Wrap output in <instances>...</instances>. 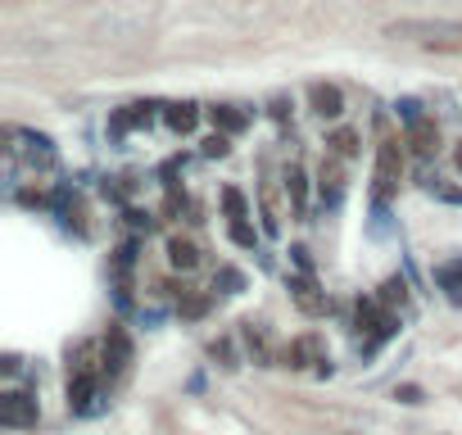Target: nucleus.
I'll return each instance as SVG.
<instances>
[{"instance_id":"obj_1","label":"nucleus","mask_w":462,"mask_h":435,"mask_svg":"<svg viewBox=\"0 0 462 435\" xmlns=\"http://www.w3.org/2000/svg\"><path fill=\"white\" fill-rule=\"evenodd\" d=\"M5 150H10V163H28L32 172H51L55 163H60V145L46 136V132H37V127H19V123H10L5 127Z\"/></svg>"},{"instance_id":"obj_2","label":"nucleus","mask_w":462,"mask_h":435,"mask_svg":"<svg viewBox=\"0 0 462 435\" xmlns=\"http://www.w3.org/2000/svg\"><path fill=\"white\" fill-rule=\"evenodd\" d=\"M403 186V141L399 136H381L376 145V168H372V199H394Z\"/></svg>"},{"instance_id":"obj_3","label":"nucleus","mask_w":462,"mask_h":435,"mask_svg":"<svg viewBox=\"0 0 462 435\" xmlns=\"http://www.w3.org/2000/svg\"><path fill=\"white\" fill-rule=\"evenodd\" d=\"M100 381H105V372H96V367H78V372H69V385H64L69 412L91 417V412L100 408Z\"/></svg>"},{"instance_id":"obj_4","label":"nucleus","mask_w":462,"mask_h":435,"mask_svg":"<svg viewBox=\"0 0 462 435\" xmlns=\"http://www.w3.org/2000/svg\"><path fill=\"white\" fill-rule=\"evenodd\" d=\"M42 421V408H37V394L32 390H5L0 394V426L10 430H37Z\"/></svg>"},{"instance_id":"obj_5","label":"nucleus","mask_w":462,"mask_h":435,"mask_svg":"<svg viewBox=\"0 0 462 435\" xmlns=\"http://www.w3.org/2000/svg\"><path fill=\"white\" fill-rule=\"evenodd\" d=\"M282 363L286 367H295V372H304V367H313L318 363V376H331V358H327V345H322V336H295L286 349H282Z\"/></svg>"},{"instance_id":"obj_6","label":"nucleus","mask_w":462,"mask_h":435,"mask_svg":"<svg viewBox=\"0 0 462 435\" xmlns=\"http://www.w3.org/2000/svg\"><path fill=\"white\" fill-rule=\"evenodd\" d=\"M100 367H105V376H109V381L127 376V367H132V336H127L118 322L100 336Z\"/></svg>"},{"instance_id":"obj_7","label":"nucleus","mask_w":462,"mask_h":435,"mask_svg":"<svg viewBox=\"0 0 462 435\" xmlns=\"http://www.w3.org/2000/svg\"><path fill=\"white\" fill-rule=\"evenodd\" d=\"M286 291H291V300L300 304V313H309V318H322V313L331 309V300H327V291L313 282V273H286Z\"/></svg>"},{"instance_id":"obj_8","label":"nucleus","mask_w":462,"mask_h":435,"mask_svg":"<svg viewBox=\"0 0 462 435\" xmlns=\"http://www.w3.org/2000/svg\"><path fill=\"white\" fill-rule=\"evenodd\" d=\"M340 163L345 159L327 154L322 168H318V199H322V208H340V199H345V172H340Z\"/></svg>"},{"instance_id":"obj_9","label":"nucleus","mask_w":462,"mask_h":435,"mask_svg":"<svg viewBox=\"0 0 462 435\" xmlns=\"http://www.w3.org/2000/svg\"><path fill=\"white\" fill-rule=\"evenodd\" d=\"M385 37H462V23H448V19H403V23H390Z\"/></svg>"},{"instance_id":"obj_10","label":"nucleus","mask_w":462,"mask_h":435,"mask_svg":"<svg viewBox=\"0 0 462 435\" xmlns=\"http://www.w3.org/2000/svg\"><path fill=\"white\" fill-rule=\"evenodd\" d=\"M309 109L322 118V123H336L345 114V91L336 82H313L309 87Z\"/></svg>"},{"instance_id":"obj_11","label":"nucleus","mask_w":462,"mask_h":435,"mask_svg":"<svg viewBox=\"0 0 462 435\" xmlns=\"http://www.w3.org/2000/svg\"><path fill=\"white\" fill-rule=\"evenodd\" d=\"M403 145H408L417 159H435V150H439V123H435V118H421V123L403 127Z\"/></svg>"},{"instance_id":"obj_12","label":"nucleus","mask_w":462,"mask_h":435,"mask_svg":"<svg viewBox=\"0 0 462 435\" xmlns=\"http://www.w3.org/2000/svg\"><path fill=\"white\" fill-rule=\"evenodd\" d=\"M154 100H136V105H123L114 118H109V127H114V136H127V132H136V127H150L154 123Z\"/></svg>"},{"instance_id":"obj_13","label":"nucleus","mask_w":462,"mask_h":435,"mask_svg":"<svg viewBox=\"0 0 462 435\" xmlns=\"http://www.w3.org/2000/svg\"><path fill=\"white\" fill-rule=\"evenodd\" d=\"M245 331V349H250V358L259 363V367H273L277 363V349H273V336H268V322H241Z\"/></svg>"},{"instance_id":"obj_14","label":"nucleus","mask_w":462,"mask_h":435,"mask_svg":"<svg viewBox=\"0 0 462 435\" xmlns=\"http://www.w3.org/2000/svg\"><path fill=\"white\" fill-rule=\"evenodd\" d=\"M163 255H168V268L172 273H195L199 268V245L190 236H168L163 241Z\"/></svg>"},{"instance_id":"obj_15","label":"nucleus","mask_w":462,"mask_h":435,"mask_svg":"<svg viewBox=\"0 0 462 435\" xmlns=\"http://www.w3.org/2000/svg\"><path fill=\"white\" fill-rule=\"evenodd\" d=\"M163 123H168V132L186 136V132H195V127H199V105H195V100H177V105H163Z\"/></svg>"},{"instance_id":"obj_16","label":"nucleus","mask_w":462,"mask_h":435,"mask_svg":"<svg viewBox=\"0 0 462 435\" xmlns=\"http://www.w3.org/2000/svg\"><path fill=\"white\" fill-rule=\"evenodd\" d=\"M208 118H213V132H226V136H241L250 127V114L241 105H213Z\"/></svg>"},{"instance_id":"obj_17","label":"nucleus","mask_w":462,"mask_h":435,"mask_svg":"<svg viewBox=\"0 0 462 435\" xmlns=\"http://www.w3.org/2000/svg\"><path fill=\"white\" fill-rule=\"evenodd\" d=\"M282 186H286V195H291V208L304 218V213H309V172H304L300 163H291V168L282 172Z\"/></svg>"},{"instance_id":"obj_18","label":"nucleus","mask_w":462,"mask_h":435,"mask_svg":"<svg viewBox=\"0 0 462 435\" xmlns=\"http://www.w3.org/2000/svg\"><path fill=\"white\" fill-rule=\"evenodd\" d=\"M358 145H363V136H358L354 127H336V132L327 136V154H336V159H354Z\"/></svg>"},{"instance_id":"obj_19","label":"nucleus","mask_w":462,"mask_h":435,"mask_svg":"<svg viewBox=\"0 0 462 435\" xmlns=\"http://www.w3.org/2000/svg\"><path fill=\"white\" fill-rule=\"evenodd\" d=\"M435 286L448 291V300H462V259H448L435 268Z\"/></svg>"},{"instance_id":"obj_20","label":"nucleus","mask_w":462,"mask_h":435,"mask_svg":"<svg viewBox=\"0 0 462 435\" xmlns=\"http://www.w3.org/2000/svg\"><path fill=\"white\" fill-rule=\"evenodd\" d=\"M213 291H222V295H241V291H245V273H241V268H231V264H222V268L213 273Z\"/></svg>"},{"instance_id":"obj_21","label":"nucleus","mask_w":462,"mask_h":435,"mask_svg":"<svg viewBox=\"0 0 462 435\" xmlns=\"http://www.w3.org/2000/svg\"><path fill=\"white\" fill-rule=\"evenodd\" d=\"M394 118H399V127H412V123L430 118V114H426V105H421L417 96H399V100H394Z\"/></svg>"},{"instance_id":"obj_22","label":"nucleus","mask_w":462,"mask_h":435,"mask_svg":"<svg viewBox=\"0 0 462 435\" xmlns=\"http://www.w3.org/2000/svg\"><path fill=\"white\" fill-rule=\"evenodd\" d=\"M226 236L236 241L241 250H259V232L250 227V218H236V223H226Z\"/></svg>"},{"instance_id":"obj_23","label":"nucleus","mask_w":462,"mask_h":435,"mask_svg":"<svg viewBox=\"0 0 462 435\" xmlns=\"http://www.w3.org/2000/svg\"><path fill=\"white\" fill-rule=\"evenodd\" d=\"M222 213H226V223H236V218H250V204H245V195H241L236 186H226V190H222Z\"/></svg>"},{"instance_id":"obj_24","label":"nucleus","mask_w":462,"mask_h":435,"mask_svg":"<svg viewBox=\"0 0 462 435\" xmlns=\"http://www.w3.org/2000/svg\"><path fill=\"white\" fill-rule=\"evenodd\" d=\"M259 218H263V232H268V236L282 232V218H277V204H273V190H268V186L259 190Z\"/></svg>"},{"instance_id":"obj_25","label":"nucleus","mask_w":462,"mask_h":435,"mask_svg":"<svg viewBox=\"0 0 462 435\" xmlns=\"http://www.w3.org/2000/svg\"><path fill=\"white\" fill-rule=\"evenodd\" d=\"M199 154H204V159H226V154H231V136H226V132H208V136L199 141Z\"/></svg>"},{"instance_id":"obj_26","label":"nucleus","mask_w":462,"mask_h":435,"mask_svg":"<svg viewBox=\"0 0 462 435\" xmlns=\"http://www.w3.org/2000/svg\"><path fill=\"white\" fill-rule=\"evenodd\" d=\"M208 309H213V300H208V295H199V291H190L186 300H177V313H181V318H190V322H195V318H204Z\"/></svg>"},{"instance_id":"obj_27","label":"nucleus","mask_w":462,"mask_h":435,"mask_svg":"<svg viewBox=\"0 0 462 435\" xmlns=\"http://www.w3.org/2000/svg\"><path fill=\"white\" fill-rule=\"evenodd\" d=\"M208 358H213V363H222V367H241V358H236V345H231L226 336L208 345Z\"/></svg>"},{"instance_id":"obj_28","label":"nucleus","mask_w":462,"mask_h":435,"mask_svg":"<svg viewBox=\"0 0 462 435\" xmlns=\"http://www.w3.org/2000/svg\"><path fill=\"white\" fill-rule=\"evenodd\" d=\"M403 291H408V286H403V277H385V282H381V295H376V300H381V304L390 309V304H403V300H408Z\"/></svg>"},{"instance_id":"obj_29","label":"nucleus","mask_w":462,"mask_h":435,"mask_svg":"<svg viewBox=\"0 0 462 435\" xmlns=\"http://www.w3.org/2000/svg\"><path fill=\"white\" fill-rule=\"evenodd\" d=\"M268 114H273V123H277V127H286V123H291V114H295L291 96H273V100H268Z\"/></svg>"},{"instance_id":"obj_30","label":"nucleus","mask_w":462,"mask_h":435,"mask_svg":"<svg viewBox=\"0 0 462 435\" xmlns=\"http://www.w3.org/2000/svg\"><path fill=\"white\" fill-rule=\"evenodd\" d=\"M181 168H186V154H172V159H163L159 177H163V186H168V190H177V177H181Z\"/></svg>"},{"instance_id":"obj_31","label":"nucleus","mask_w":462,"mask_h":435,"mask_svg":"<svg viewBox=\"0 0 462 435\" xmlns=\"http://www.w3.org/2000/svg\"><path fill=\"white\" fill-rule=\"evenodd\" d=\"M127 227L150 236V232H154V213H145V208H127Z\"/></svg>"},{"instance_id":"obj_32","label":"nucleus","mask_w":462,"mask_h":435,"mask_svg":"<svg viewBox=\"0 0 462 435\" xmlns=\"http://www.w3.org/2000/svg\"><path fill=\"white\" fill-rule=\"evenodd\" d=\"M291 264H295V273H313V259L304 245H291Z\"/></svg>"},{"instance_id":"obj_33","label":"nucleus","mask_w":462,"mask_h":435,"mask_svg":"<svg viewBox=\"0 0 462 435\" xmlns=\"http://www.w3.org/2000/svg\"><path fill=\"white\" fill-rule=\"evenodd\" d=\"M394 399L399 403H421V390L417 385H394Z\"/></svg>"},{"instance_id":"obj_34","label":"nucleus","mask_w":462,"mask_h":435,"mask_svg":"<svg viewBox=\"0 0 462 435\" xmlns=\"http://www.w3.org/2000/svg\"><path fill=\"white\" fill-rule=\"evenodd\" d=\"M430 195H439V199H448V204H462V190H457V186H444V181H439Z\"/></svg>"},{"instance_id":"obj_35","label":"nucleus","mask_w":462,"mask_h":435,"mask_svg":"<svg viewBox=\"0 0 462 435\" xmlns=\"http://www.w3.org/2000/svg\"><path fill=\"white\" fill-rule=\"evenodd\" d=\"M0 367H5V376L14 381V376L23 372V358H19V354H5V363H0Z\"/></svg>"},{"instance_id":"obj_36","label":"nucleus","mask_w":462,"mask_h":435,"mask_svg":"<svg viewBox=\"0 0 462 435\" xmlns=\"http://www.w3.org/2000/svg\"><path fill=\"white\" fill-rule=\"evenodd\" d=\"M453 168L462 172V136H457V145H453Z\"/></svg>"}]
</instances>
